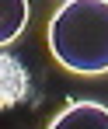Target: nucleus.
<instances>
[{
  "label": "nucleus",
  "instance_id": "obj_1",
  "mask_svg": "<svg viewBox=\"0 0 108 129\" xmlns=\"http://www.w3.org/2000/svg\"><path fill=\"white\" fill-rule=\"evenodd\" d=\"M49 49L73 73H108V0H66L49 21Z\"/></svg>",
  "mask_w": 108,
  "mask_h": 129
},
{
  "label": "nucleus",
  "instance_id": "obj_2",
  "mask_svg": "<svg viewBox=\"0 0 108 129\" xmlns=\"http://www.w3.org/2000/svg\"><path fill=\"white\" fill-rule=\"evenodd\" d=\"M31 94V73L28 66L0 49V108H14Z\"/></svg>",
  "mask_w": 108,
  "mask_h": 129
},
{
  "label": "nucleus",
  "instance_id": "obj_3",
  "mask_svg": "<svg viewBox=\"0 0 108 129\" xmlns=\"http://www.w3.org/2000/svg\"><path fill=\"white\" fill-rule=\"evenodd\" d=\"M49 129H108V108L98 101H73L49 122Z\"/></svg>",
  "mask_w": 108,
  "mask_h": 129
},
{
  "label": "nucleus",
  "instance_id": "obj_4",
  "mask_svg": "<svg viewBox=\"0 0 108 129\" xmlns=\"http://www.w3.org/2000/svg\"><path fill=\"white\" fill-rule=\"evenodd\" d=\"M28 24V0H0V45L14 42Z\"/></svg>",
  "mask_w": 108,
  "mask_h": 129
}]
</instances>
